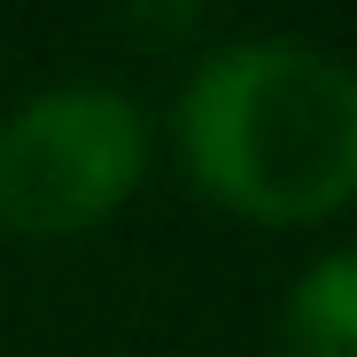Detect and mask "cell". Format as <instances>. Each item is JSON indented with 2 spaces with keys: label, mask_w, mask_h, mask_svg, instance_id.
<instances>
[{
  "label": "cell",
  "mask_w": 357,
  "mask_h": 357,
  "mask_svg": "<svg viewBox=\"0 0 357 357\" xmlns=\"http://www.w3.org/2000/svg\"><path fill=\"white\" fill-rule=\"evenodd\" d=\"M178 125L202 187L249 218H319L357 195V70L326 47H218Z\"/></svg>",
  "instance_id": "cell-1"
},
{
  "label": "cell",
  "mask_w": 357,
  "mask_h": 357,
  "mask_svg": "<svg viewBox=\"0 0 357 357\" xmlns=\"http://www.w3.org/2000/svg\"><path fill=\"white\" fill-rule=\"evenodd\" d=\"M148 116L116 86H47L0 116V225L78 233L132 195Z\"/></svg>",
  "instance_id": "cell-2"
},
{
  "label": "cell",
  "mask_w": 357,
  "mask_h": 357,
  "mask_svg": "<svg viewBox=\"0 0 357 357\" xmlns=\"http://www.w3.org/2000/svg\"><path fill=\"white\" fill-rule=\"evenodd\" d=\"M287 357H357V249L319 257L287 295Z\"/></svg>",
  "instance_id": "cell-3"
},
{
  "label": "cell",
  "mask_w": 357,
  "mask_h": 357,
  "mask_svg": "<svg viewBox=\"0 0 357 357\" xmlns=\"http://www.w3.org/2000/svg\"><path fill=\"white\" fill-rule=\"evenodd\" d=\"M125 8L140 16V31H148V39H178V31L195 24V0H125Z\"/></svg>",
  "instance_id": "cell-4"
}]
</instances>
